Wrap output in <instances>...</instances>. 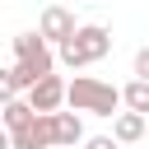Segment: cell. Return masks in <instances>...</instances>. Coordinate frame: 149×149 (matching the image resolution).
I'll return each mask as SVG.
<instances>
[{
	"mask_svg": "<svg viewBox=\"0 0 149 149\" xmlns=\"http://www.w3.org/2000/svg\"><path fill=\"white\" fill-rule=\"evenodd\" d=\"M9 74H14V88H19V93H28L37 79L56 74L51 47H47L37 33H19V37H14V65H9Z\"/></svg>",
	"mask_w": 149,
	"mask_h": 149,
	"instance_id": "obj_1",
	"label": "cell"
},
{
	"mask_svg": "<svg viewBox=\"0 0 149 149\" xmlns=\"http://www.w3.org/2000/svg\"><path fill=\"white\" fill-rule=\"evenodd\" d=\"M65 102H70L74 116H116L121 88L107 84V79H93V74H74L65 84Z\"/></svg>",
	"mask_w": 149,
	"mask_h": 149,
	"instance_id": "obj_2",
	"label": "cell"
},
{
	"mask_svg": "<svg viewBox=\"0 0 149 149\" xmlns=\"http://www.w3.org/2000/svg\"><path fill=\"white\" fill-rule=\"evenodd\" d=\"M107 51H112V33L102 23H79L70 33V42H61V65L84 70V65H98Z\"/></svg>",
	"mask_w": 149,
	"mask_h": 149,
	"instance_id": "obj_3",
	"label": "cell"
},
{
	"mask_svg": "<svg viewBox=\"0 0 149 149\" xmlns=\"http://www.w3.org/2000/svg\"><path fill=\"white\" fill-rule=\"evenodd\" d=\"M79 23H74V14L65 9V5H47L42 9V19H37V37L47 42V47H61V42H70V33H74Z\"/></svg>",
	"mask_w": 149,
	"mask_h": 149,
	"instance_id": "obj_4",
	"label": "cell"
},
{
	"mask_svg": "<svg viewBox=\"0 0 149 149\" xmlns=\"http://www.w3.org/2000/svg\"><path fill=\"white\" fill-rule=\"evenodd\" d=\"M23 102L33 107V116H51V112H61V102H65V79H61V74L37 79V84L28 88V98H23Z\"/></svg>",
	"mask_w": 149,
	"mask_h": 149,
	"instance_id": "obj_5",
	"label": "cell"
},
{
	"mask_svg": "<svg viewBox=\"0 0 149 149\" xmlns=\"http://www.w3.org/2000/svg\"><path fill=\"white\" fill-rule=\"evenodd\" d=\"M84 144V121L74 112H51V149H74Z\"/></svg>",
	"mask_w": 149,
	"mask_h": 149,
	"instance_id": "obj_6",
	"label": "cell"
},
{
	"mask_svg": "<svg viewBox=\"0 0 149 149\" xmlns=\"http://www.w3.org/2000/svg\"><path fill=\"white\" fill-rule=\"evenodd\" d=\"M9 149H51V116H33V126L14 130Z\"/></svg>",
	"mask_w": 149,
	"mask_h": 149,
	"instance_id": "obj_7",
	"label": "cell"
},
{
	"mask_svg": "<svg viewBox=\"0 0 149 149\" xmlns=\"http://www.w3.org/2000/svg\"><path fill=\"white\" fill-rule=\"evenodd\" d=\"M23 126H33V107H28L23 98L5 102V107H0V130H5V135H14V130H23Z\"/></svg>",
	"mask_w": 149,
	"mask_h": 149,
	"instance_id": "obj_8",
	"label": "cell"
},
{
	"mask_svg": "<svg viewBox=\"0 0 149 149\" xmlns=\"http://www.w3.org/2000/svg\"><path fill=\"white\" fill-rule=\"evenodd\" d=\"M112 140H116V144H135V140H144V116H135V112H116Z\"/></svg>",
	"mask_w": 149,
	"mask_h": 149,
	"instance_id": "obj_9",
	"label": "cell"
},
{
	"mask_svg": "<svg viewBox=\"0 0 149 149\" xmlns=\"http://www.w3.org/2000/svg\"><path fill=\"white\" fill-rule=\"evenodd\" d=\"M121 107L149 121V84H140V79H130V84L121 88Z\"/></svg>",
	"mask_w": 149,
	"mask_h": 149,
	"instance_id": "obj_10",
	"label": "cell"
},
{
	"mask_svg": "<svg viewBox=\"0 0 149 149\" xmlns=\"http://www.w3.org/2000/svg\"><path fill=\"white\" fill-rule=\"evenodd\" d=\"M14 98H19V88H14V74H9V70H0V107H5V102H14Z\"/></svg>",
	"mask_w": 149,
	"mask_h": 149,
	"instance_id": "obj_11",
	"label": "cell"
},
{
	"mask_svg": "<svg viewBox=\"0 0 149 149\" xmlns=\"http://www.w3.org/2000/svg\"><path fill=\"white\" fill-rule=\"evenodd\" d=\"M135 79H140V84H149V47H140V51H135Z\"/></svg>",
	"mask_w": 149,
	"mask_h": 149,
	"instance_id": "obj_12",
	"label": "cell"
},
{
	"mask_svg": "<svg viewBox=\"0 0 149 149\" xmlns=\"http://www.w3.org/2000/svg\"><path fill=\"white\" fill-rule=\"evenodd\" d=\"M84 149H121L112 135H93V140H84Z\"/></svg>",
	"mask_w": 149,
	"mask_h": 149,
	"instance_id": "obj_13",
	"label": "cell"
},
{
	"mask_svg": "<svg viewBox=\"0 0 149 149\" xmlns=\"http://www.w3.org/2000/svg\"><path fill=\"white\" fill-rule=\"evenodd\" d=\"M0 149H9V135H5V130H0Z\"/></svg>",
	"mask_w": 149,
	"mask_h": 149,
	"instance_id": "obj_14",
	"label": "cell"
},
{
	"mask_svg": "<svg viewBox=\"0 0 149 149\" xmlns=\"http://www.w3.org/2000/svg\"><path fill=\"white\" fill-rule=\"evenodd\" d=\"M144 140H149V121H144Z\"/></svg>",
	"mask_w": 149,
	"mask_h": 149,
	"instance_id": "obj_15",
	"label": "cell"
}]
</instances>
